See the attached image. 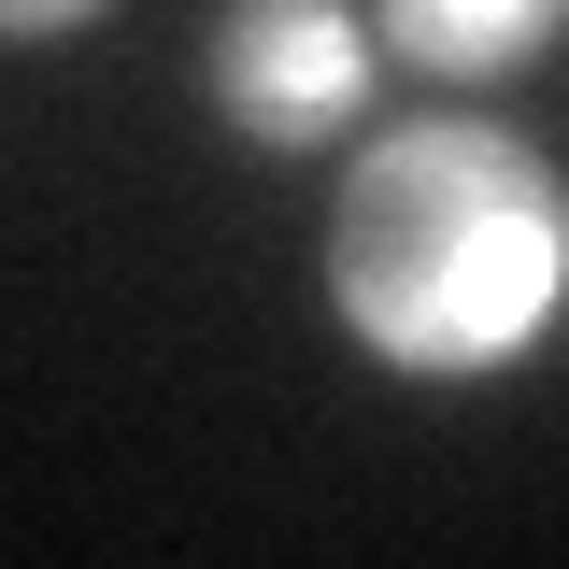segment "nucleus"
Segmentation results:
<instances>
[{"label": "nucleus", "mask_w": 569, "mask_h": 569, "mask_svg": "<svg viewBox=\"0 0 569 569\" xmlns=\"http://www.w3.org/2000/svg\"><path fill=\"white\" fill-rule=\"evenodd\" d=\"M385 14V43L413 71H441V86H498V71L556 58L569 43V0H370Z\"/></svg>", "instance_id": "7ed1b4c3"}, {"label": "nucleus", "mask_w": 569, "mask_h": 569, "mask_svg": "<svg viewBox=\"0 0 569 569\" xmlns=\"http://www.w3.org/2000/svg\"><path fill=\"white\" fill-rule=\"evenodd\" d=\"M200 100L257 142V157H313V142L370 100V14H356V0H213Z\"/></svg>", "instance_id": "f03ea898"}, {"label": "nucleus", "mask_w": 569, "mask_h": 569, "mask_svg": "<svg viewBox=\"0 0 569 569\" xmlns=\"http://www.w3.org/2000/svg\"><path fill=\"white\" fill-rule=\"evenodd\" d=\"M328 299L385 370L470 385L556 328L569 299V186L485 114H427L370 142L328 213Z\"/></svg>", "instance_id": "f257e3e1"}, {"label": "nucleus", "mask_w": 569, "mask_h": 569, "mask_svg": "<svg viewBox=\"0 0 569 569\" xmlns=\"http://www.w3.org/2000/svg\"><path fill=\"white\" fill-rule=\"evenodd\" d=\"M114 0H0V43H71V29H100Z\"/></svg>", "instance_id": "20e7f679"}]
</instances>
